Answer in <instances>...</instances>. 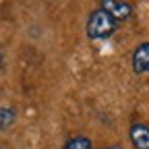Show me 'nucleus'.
Returning a JSON list of instances; mask_svg holds the SVG:
<instances>
[{
    "mask_svg": "<svg viewBox=\"0 0 149 149\" xmlns=\"http://www.w3.org/2000/svg\"><path fill=\"white\" fill-rule=\"evenodd\" d=\"M118 21L104 8H95L87 19V35L89 40H108L116 33Z\"/></svg>",
    "mask_w": 149,
    "mask_h": 149,
    "instance_id": "obj_1",
    "label": "nucleus"
},
{
    "mask_svg": "<svg viewBox=\"0 0 149 149\" xmlns=\"http://www.w3.org/2000/svg\"><path fill=\"white\" fill-rule=\"evenodd\" d=\"M100 8H104L108 15H112L118 23L126 21V19L133 15V6H130L128 2H124V0H102Z\"/></svg>",
    "mask_w": 149,
    "mask_h": 149,
    "instance_id": "obj_2",
    "label": "nucleus"
},
{
    "mask_svg": "<svg viewBox=\"0 0 149 149\" xmlns=\"http://www.w3.org/2000/svg\"><path fill=\"white\" fill-rule=\"evenodd\" d=\"M128 137L135 149H149V126L143 122H133L128 128Z\"/></svg>",
    "mask_w": 149,
    "mask_h": 149,
    "instance_id": "obj_3",
    "label": "nucleus"
},
{
    "mask_svg": "<svg viewBox=\"0 0 149 149\" xmlns=\"http://www.w3.org/2000/svg\"><path fill=\"white\" fill-rule=\"evenodd\" d=\"M133 70L137 74H147L149 72V42L141 44L133 52Z\"/></svg>",
    "mask_w": 149,
    "mask_h": 149,
    "instance_id": "obj_4",
    "label": "nucleus"
},
{
    "mask_svg": "<svg viewBox=\"0 0 149 149\" xmlns=\"http://www.w3.org/2000/svg\"><path fill=\"white\" fill-rule=\"evenodd\" d=\"M17 120V112L10 106H2L0 108V130H8Z\"/></svg>",
    "mask_w": 149,
    "mask_h": 149,
    "instance_id": "obj_5",
    "label": "nucleus"
},
{
    "mask_svg": "<svg viewBox=\"0 0 149 149\" xmlns=\"http://www.w3.org/2000/svg\"><path fill=\"white\" fill-rule=\"evenodd\" d=\"M62 149H93V145H91V141H89L87 137L77 135V137H70V139L64 143Z\"/></svg>",
    "mask_w": 149,
    "mask_h": 149,
    "instance_id": "obj_6",
    "label": "nucleus"
},
{
    "mask_svg": "<svg viewBox=\"0 0 149 149\" xmlns=\"http://www.w3.org/2000/svg\"><path fill=\"white\" fill-rule=\"evenodd\" d=\"M104 149H124V147H120V145H108V147H104Z\"/></svg>",
    "mask_w": 149,
    "mask_h": 149,
    "instance_id": "obj_7",
    "label": "nucleus"
},
{
    "mask_svg": "<svg viewBox=\"0 0 149 149\" xmlns=\"http://www.w3.org/2000/svg\"><path fill=\"white\" fill-rule=\"evenodd\" d=\"M0 149H2V147H0Z\"/></svg>",
    "mask_w": 149,
    "mask_h": 149,
    "instance_id": "obj_8",
    "label": "nucleus"
}]
</instances>
